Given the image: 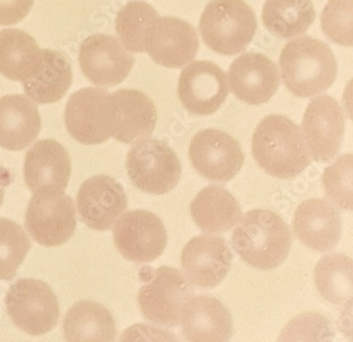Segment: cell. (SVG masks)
I'll return each mask as SVG.
<instances>
[{"label": "cell", "mask_w": 353, "mask_h": 342, "mask_svg": "<svg viewBox=\"0 0 353 342\" xmlns=\"http://www.w3.org/2000/svg\"><path fill=\"white\" fill-rule=\"evenodd\" d=\"M252 151L258 165L277 179H293L311 163L299 126L285 116L268 115L260 122Z\"/></svg>", "instance_id": "cell-1"}, {"label": "cell", "mask_w": 353, "mask_h": 342, "mask_svg": "<svg viewBox=\"0 0 353 342\" xmlns=\"http://www.w3.org/2000/svg\"><path fill=\"white\" fill-rule=\"evenodd\" d=\"M232 239L242 260L260 270H272L285 263L292 244L287 223L264 209H254L240 218Z\"/></svg>", "instance_id": "cell-2"}, {"label": "cell", "mask_w": 353, "mask_h": 342, "mask_svg": "<svg viewBox=\"0 0 353 342\" xmlns=\"http://www.w3.org/2000/svg\"><path fill=\"white\" fill-rule=\"evenodd\" d=\"M285 88L301 98L326 92L334 82L337 63L328 45L305 37L290 41L279 59Z\"/></svg>", "instance_id": "cell-3"}, {"label": "cell", "mask_w": 353, "mask_h": 342, "mask_svg": "<svg viewBox=\"0 0 353 342\" xmlns=\"http://www.w3.org/2000/svg\"><path fill=\"white\" fill-rule=\"evenodd\" d=\"M257 27L255 13L243 0H211L200 19V32L205 44L224 55L245 50Z\"/></svg>", "instance_id": "cell-4"}, {"label": "cell", "mask_w": 353, "mask_h": 342, "mask_svg": "<svg viewBox=\"0 0 353 342\" xmlns=\"http://www.w3.org/2000/svg\"><path fill=\"white\" fill-rule=\"evenodd\" d=\"M126 173L140 191L161 196L177 187L181 165L167 142L143 138L132 146L126 155Z\"/></svg>", "instance_id": "cell-5"}, {"label": "cell", "mask_w": 353, "mask_h": 342, "mask_svg": "<svg viewBox=\"0 0 353 342\" xmlns=\"http://www.w3.org/2000/svg\"><path fill=\"white\" fill-rule=\"evenodd\" d=\"M115 124V104L108 91L85 88L69 97L65 126L80 144L100 145L114 135Z\"/></svg>", "instance_id": "cell-6"}, {"label": "cell", "mask_w": 353, "mask_h": 342, "mask_svg": "<svg viewBox=\"0 0 353 342\" xmlns=\"http://www.w3.org/2000/svg\"><path fill=\"white\" fill-rule=\"evenodd\" d=\"M5 302L14 325L28 335H45L58 324V298L48 285L41 281H17L10 287Z\"/></svg>", "instance_id": "cell-7"}, {"label": "cell", "mask_w": 353, "mask_h": 342, "mask_svg": "<svg viewBox=\"0 0 353 342\" xmlns=\"http://www.w3.org/2000/svg\"><path fill=\"white\" fill-rule=\"evenodd\" d=\"M26 227L41 246L59 247L74 236L77 211L64 191L44 189L34 193L26 211Z\"/></svg>", "instance_id": "cell-8"}, {"label": "cell", "mask_w": 353, "mask_h": 342, "mask_svg": "<svg viewBox=\"0 0 353 342\" xmlns=\"http://www.w3.org/2000/svg\"><path fill=\"white\" fill-rule=\"evenodd\" d=\"M193 290L188 281L176 269L161 267L152 274L138 292V304L143 317L154 323L176 326L181 312Z\"/></svg>", "instance_id": "cell-9"}, {"label": "cell", "mask_w": 353, "mask_h": 342, "mask_svg": "<svg viewBox=\"0 0 353 342\" xmlns=\"http://www.w3.org/2000/svg\"><path fill=\"white\" fill-rule=\"evenodd\" d=\"M116 222L114 243L125 260L145 264L163 254L168 234L165 225L157 215L137 209L123 213Z\"/></svg>", "instance_id": "cell-10"}, {"label": "cell", "mask_w": 353, "mask_h": 342, "mask_svg": "<svg viewBox=\"0 0 353 342\" xmlns=\"http://www.w3.org/2000/svg\"><path fill=\"white\" fill-rule=\"evenodd\" d=\"M303 138L310 155L327 163L336 155L345 133V116L340 104L328 95L312 99L303 115Z\"/></svg>", "instance_id": "cell-11"}, {"label": "cell", "mask_w": 353, "mask_h": 342, "mask_svg": "<svg viewBox=\"0 0 353 342\" xmlns=\"http://www.w3.org/2000/svg\"><path fill=\"white\" fill-rule=\"evenodd\" d=\"M79 63L90 82L102 88H112L128 78L135 59L119 39L99 33L83 41Z\"/></svg>", "instance_id": "cell-12"}, {"label": "cell", "mask_w": 353, "mask_h": 342, "mask_svg": "<svg viewBox=\"0 0 353 342\" xmlns=\"http://www.w3.org/2000/svg\"><path fill=\"white\" fill-rule=\"evenodd\" d=\"M189 156L197 173L216 182L234 179L245 159L238 140L216 129L203 130L194 135L189 147Z\"/></svg>", "instance_id": "cell-13"}, {"label": "cell", "mask_w": 353, "mask_h": 342, "mask_svg": "<svg viewBox=\"0 0 353 342\" xmlns=\"http://www.w3.org/2000/svg\"><path fill=\"white\" fill-rule=\"evenodd\" d=\"M179 100L194 115L216 113L230 94L224 71L210 61H195L181 71L177 86Z\"/></svg>", "instance_id": "cell-14"}, {"label": "cell", "mask_w": 353, "mask_h": 342, "mask_svg": "<svg viewBox=\"0 0 353 342\" xmlns=\"http://www.w3.org/2000/svg\"><path fill=\"white\" fill-rule=\"evenodd\" d=\"M232 253L220 236L200 235L191 239L181 253L185 278L195 287L211 289L230 272Z\"/></svg>", "instance_id": "cell-15"}, {"label": "cell", "mask_w": 353, "mask_h": 342, "mask_svg": "<svg viewBox=\"0 0 353 342\" xmlns=\"http://www.w3.org/2000/svg\"><path fill=\"white\" fill-rule=\"evenodd\" d=\"M200 41L194 28L176 17H159L145 39V53L167 68H179L192 62Z\"/></svg>", "instance_id": "cell-16"}, {"label": "cell", "mask_w": 353, "mask_h": 342, "mask_svg": "<svg viewBox=\"0 0 353 342\" xmlns=\"http://www.w3.org/2000/svg\"><path fill=\"white\" fill-rule=\"evenodd\" d=\"M77 205L81 219L88 227L108 231L128 209V198L114 178L99 175L83 182Z\"/></svg>", "instance_id": "cell-17"}, {"label": "cell", "mask_w": 353, "mask_h": 342, "mask_svg": "<svg viewBox=\"0 0 353 342\" xmlns=\"http://www.w3.org/2000/svg\"><path fill=\"white\" fill-rule=\"evenodd\" d=\"M232 94L245 104H265L277 92L279 70L271 59L262 53H244L228 69Z\"/></svg>", "instance_id": "cell-18"}, {"label": "cell", "mask_w": 353, "mask_h": 342, "mask_svg": "<svg viewBox=\"0 0 353 342\" xmlns=\"http://www.w3.org/2000/svg\"><path fill=\"white\" fill-rule=\"evenodd\" d=\"M23 175L33 193L44 189L64 191L72 175V160L57 140H39L26 154Z\"/></svg>", "instance_id": "cell-19"}, {"label": "cell", "mask_w": 353, "mask_h": 342, "mask_svg": "<svg viewBox=\"0 0 353 342\" xmlns=\"http://www.w3.org/2000/svg\"><path fill=\"white\" fill-rule=\"evenodd\" d=\"M183 334L191 342H225L232 338V316L218 298L191 296L183 307Z\"/></svg>", "instance_id": "cell-20"}, {"label": "cell", "mask_w": 353, "mask_h": 342, "mask_svg": "<svg viewBox=\"0 0 353 342\" xmlns=\"http://www.w3.org/2000/svg\"><path fill=\"white\" fill-rule=\"evenodd\" d=\"M294 231L305 246L319 252L335 248L342 234V218L330 203L323 199H309L294 213Z\"/></svg>", "instance_id": "cell-21"}, {"label": "cell", "mask_w": 353, "mask_h": 342, "mask_svg": "<svg viewBox=\"0 0 353 342\" xmlns=\"http://www.w3.org/2000/svg\"><path fill=\"white\" fill-rule=\"evenodd\" d=\"M41 128L37 106L23 95L0 98V147L19 151L30 146Z\"/></svg>", "instance_id": "cell-22"}, {"label": "cell", "mask_w": 353, "mask_h": 342, "mask_svg": "<svg viewBox=\"0 0 353 342\" xmlns=\"http://www.w3.org/2000/svg\"><path fill=\"white\" fill-rule=\"evenodd\" d=\"M112 96L116 108L112 137L124 144L149 137L157 122V106L149 96L136 90L117 91Z\"/></svg>", "instance_id": "cell-23"}, {"label": "cell", "mask_w": 353, "mask_h": 342, "mask_svg": "<svg viewBox=\"0 0 353 342\" xmlns=\"http://www.w3.org/2000/svg\"><path fill=\"white\" fill-rule=\"evenodd\" d=\"M191 217L207 233H225L241 218V207L236 198L216 185H209L197 193L190 205Z\"/></svg>", "instance_id": "cell-24"}, {"label": "cell", "mask_w": 353, "mask_h": 342, "mask_svg": "<svg viewBox=\"0 0 353 342\" xmlns=\"http://www.w3.org/2000/svg\"><path fill=\"white\" fill-rule=\"evenodd\" d=\"M43 49L31 35L19 29L0 31V74L10 80L25 82L41 65Z\"/></svg>", "instance_id": "cell-25"}, {"label": "cell", "mask_w": 353, "mask_h": 342, "mask_svg": "<svg viewBox=\"0 0 353 342\" xmlns=\"http://www.w3.org/2000/svg\"><path fill=\"white\" fill-rule=\"evenodd\" d=\"M72 68L68 59L57 50L44 49L37 74L23 82V91L37 104H55L72 86Z\"/></svg>", "instance_id": "cell-26"}, {"label": "cell", "mask_w": 353, "mask_h": 342, "mask_svg": "<svg viewBox=\"0 0 353 342\" xmlns=\"http://www.w3.org/2000/svg\"><path fill=\"white\" fill-rule=\"evenodd\" d=\"M63 331L67 341L110 342L115 340L116 323L104 306L80 301L67 312Z\"/></svg>", "instance_id": "cell-27"}, {"label": "cell", "mask_w": 353, "mask_h": 342, "mask_svg": "<svg viewBox=\"0 0 353 342\" xmlns=\"http://www.w3.org/2000/svg\"><path fill=\"white\" fill-rule=\"evenodd\" d=\"M315 17L316 12L311 0H266L262 10L266 29L281 39L307 32Z\"/></svg>", "instance_id": "cell-28"}, {"label": "cell", "mask_w": 353, "mask_h": 342, "mask_svg": "<svg viewBox=\"0 0 353 342\" xmlns=\"http://www.w3.org/2000/svg\"><path fill=\"white\" fill-rule=\"evenodd\" d=\"M352 260L344 254L327 255L315 269V284L319 294L336 306L352 302Z\"/></svg>", "instance_id": "cell-29"}, {"label": "cell", "mask_w": 353, "mask_h": 342, "mask_svg": "<svg viewBox=\"0 0 353 342\" xmlns=\"http://www.w3.org/2000/svg\"><path fill=\"white\" fill-rule=\"evenodd\" d=\"M159 17L157 10L151 5L138 0L130 1L118 12L116 31L126 50L145 53L148 32Z\"/></svg>", "instance_id": "cell-30"}, {"label": "cell", "mask_w": 353, "mask_h": 342, "mask_svg": "<svg viewBox=\"0 0 353 342\" xmlns=\"http://www.w3.org/2000/svg\"><path fill=\"white\" fill-rule=\"evenodd\" d=\"M31 243L23 227L0 218V280L11 281L30 251Z\"/></svg>", "instance_id": "cell-31"}, {"label": "cell", "mask_w": 353, "mask_h": 342, "mask_svg": "<svg viewBox=\"0 0 353 342\" xmlns=\"http://www.w3.org/2000/svg\"><path fill=\"white\" fill-rule=\"evenodd\" d=\"M353 0H330L321 12L323 32L331 41L342 46L351 47Z\"/></svg>", "instance_id": "cell-32"}, {"label": "cell", "mask_w": 353, "mask_h": 342, "mask_svg": "<svg viewBox=\"0 0 353 342\" xmlns=\"http://www.w3.org/2000/svg\"><path fill=\"white\" fill-rule=\"evenodd\" d=\"M352 154L341 156L323 175L327 196L344 209H352Z\"/></svg>", "instance_id": "cell-33"}, {"label": "cell", "mask_w": 353, "mask_h": 342, "mask_svg": "<svg viewBox=\"0 0 353 342\" xmlns=\"http://www.w3.org/2000/svg\"><path fill=\"white\" fill-rule=\"evenodd\" d=\"M34 0H0V26L19 23L27 17Z\"/></svg>", "instance_id": "cell-34"}, {"label": "cell", "mask_w": 353, "mask_h": 342, "mask_svg": "<svg viewBox=\"0 0 353 342\" xmlns=\"http://www.w3.org/2000/svg\"><path fill=\"white\" fill-rule=\"evenodd\" d=\"M12 183V175L9 170L0 165V207L5 199L6 189Z\"/></svg>", "instance_id": "cell-35"}]
</instances>
